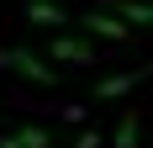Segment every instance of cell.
I'll use <instances>...</instances> for the list:
<instances>
[{"mask_svg": "<svg viewBox=\"0 0 153 148\" xmlns=\"http://www.w3.org/2000/svg\"><path fill=\"white\" fill-rule=\"evenodd\" d=\"M116 16H127V21H148V27H153V0H116Z\"/></svg>", "mask_w": 153, "mask_h": 148, "instance_id": "52a82bcc", "label": "cell"}, {"mask_svg": "<svg viewBox=\"0 0 153 148\" xmlns=\"http://www.w3.org/2000/svg\"><path fill=\"white\" fill-rule=\"evenodd\" d=\"M27 21H37V27H63L69 16H63V5H53V0H27Z\"/></svg>", "mask_w": 153, "mask_h": 148, "instance_id": "5b68a950", "label": "cell"}, {"mask_svg": "<svg viewBox=\"0 0 153 148\" xmlns=\"http://www.w3.org/2000/svg\"><path fill=\"white\" fill-rule=\"evenodd\" d=\"M111 148H137V117H122V127H116Z\"/></svg>", "mask_w": 153, "mask_h": 148, "instance_id": "ba28073f", "label": "cell"}, {"mask_svg": "<svg viewBox=\"0 0 153 148\" xmlns=\"http://www.w3.org/2000/svg\"><path fill=\"white\" fill-rule=\"evenodd\" d=\"M74 148H106V138L90 127V132H79V138H74Z\"/></svg>", "mask_w": 153, "mask_h": 148, "instance_id": "9c48e42d", "label": "cell"}, {"mask_svg": "<svg viewBox=\"0 0 153 148\" xmlns=\"http://www.w3.org/2000/svg\"><path fill=\"white\" fill-rule=\"evenodd\" d=\"M48 53H53L58 64H95V48L85 43V37H69V32H63V37H53V48H48Z\"/></svg>", "mask_w": 153, "mask_h": 148, "instance_id": "3957f363", "label": "cell"}, {"mask_svg": "<svg viewBox=\"0 0 153 148\" xmlns=\"http://www.w3.org/2000/svg\"><path fill=\"white\" fill-rule=\"evenodd\" d=\"M148 74H153V64H148V69H127V74H111V79H100V85H95V101H116V95H127L132 85H143Z\"/></svg>", "mask_w": 153, "mask_h": 148, "instance_id": "7a4b0ae2", "label": "cell"}, {"mask_svg": "<svg viewBox=\"0 0 153 148\" xmlns=\"http://www.w3.org/2000/svg\"><path fill=\"white\" fill-rule=\"evenodd\" d=\"M0 148H48V127H16V132H5L0 138Z\"/></svg>", "mask_w": 153, "mask_h": 148, "instance_id": "8992f818", "label": "cell"}, {"mask_svg": "<svg viewBox=\"0 0 153 148\" xmlns=\"http://www.w3.org/2000/svg\"><path fill=\"white\" fill-rule=\"evenodd\" d=\"M85 32L111 37V43H127V37H132V32H127V21H116L111 11H90V16H85Z\"/></svg>", "mask_w": 153, "mask_h": 148, "instance_id": "277c9868", "label": "cell"}, {"mask_svg": "<svg viewBox=\"0 0 153 148\" xmlns=\"http://www.w3.org/2000/svg\"><path fill=\"white\" fill-rule=\"evenodd\" d=\"M0 69H16V74H27V79H37V85H58V74L48 69L37 53H27V48H0Z\"/></svg>", "mask_w": 153, "mask_h": 148, "instance_id": "6da1fadb", "label": "cell"}]
</instances>
